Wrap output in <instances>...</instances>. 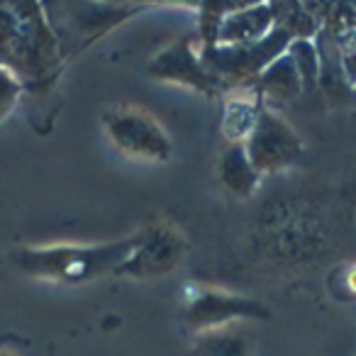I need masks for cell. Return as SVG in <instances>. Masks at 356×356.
<instances>
[{
    "instance_id": "cell-1",
    "label": "cell",
    "mask_w": 356,
    "mask_h": 356,
    "mask_svg": "<svg viewBox=\"0 0 356 356\" xmlns=\"http://www.w3.org/2000/svg\"><path fill=\"white\" fill-rule=\"evenodd\" d=\"M137 244V234L105 244H54V247H25L13 252V264L27 276L42 281L76 286L118 273Z\"/></svg>"
},
{
    "instance_id": "cell-2",
    "label": "cell",
    "mask_w": 356,
    "mask_h": 356,
    "mask_svg": "<svg viewBox=\"0 0 356 356\" xmlns=\"http://www.w3.org/2000/svg\"><path fill=\"white\" fill-rule=\"evenodd\" d=\"M59 40L37 3L0 6V66L20 79L44 81L61 61Z\"/></svg>"
},
{
    "instance_id": "cell-3",
    "label": "cell",
    "mask_w": 356,
    "mask_h": 356,
    "mask_svg": "<svg viewBox=\"0 0 356 356\" xmlns=\"http://www.w3.org/2000/svg\"><path fill=\"white\" fill-rule=\"evenodd\" d=\"M103 127L113 147L124 156L142 161H166L173 154V144L159 120L137 105L110 108L103 118Z\"/></svg>"
},
{
    "instance_id": "cell-4",
    "label": "cell",
    "mask_w": 356,
    "mask_h": 356,
    "mask_svg": "<svg viewBox=\"0 0 356 356\" xmlns=\"http://www.w3.org/2000/svg\"><path fill=\"white\" fill-rule=\"evenodd\" d=\"M291 42V35L276 25L271 35L264 37L257 44L203 47L200 49V61L215 79H220L229 88V86H242L247 81L257 79L268 64H273L278 56L286 54Z\"/></svg>"
},
{
    "instance_id": "cell-5",
    "label": "cell",
    "mask_w": 356,
    "mask_h": 356,
    "mask_svg": "<svg viewBox=\"0 0 356 356\" xmlns=\"http://www.w3.org/2000/svg\"><path fill=\"white\" fill-rule=\"evenodd\" d=\"M188 254L184 232L171 222H154L137 232V244L129 259L115 276L129 278H161L168 276Z\"/></svg>"
},
{
    "instance_id": "cell-6",
    "label": "cell",
    "mask_w": 356,
    "mask_h": 356,
    "mask_svg": "<svg viewBox=\"0 0 356 356\" xmlns=\"http://www.w3.org/2000/svg\"><path fill=\"white\" fill-rule=\"evenodd\" d=\"M186 291V310L184 320L193 332L208 334L215 330L232 327V322L244 320V317H268V307L259 300L234 293L220 291L210 286H188Z\"/></svg>"
},
{
    "instance_id": "cell-7",
    "label": "cell",
    "mask_w": 356,
    "mask_h": 356,
    "mask_svg": "<svg viewBox=\"0 0 356 356\" xmlns=\"http://www.w3.org/2000/svg\"><path fill=\"white\" fill-rule=\"evenodd\" d=\"M244 149H247L252 166L261 176V173H276L296 163L302 154V142L281 115L261 105L257 124L244 142Z\"/></svg>"
},
{
    "instance_id": "cell-8",
    "label": "cell",
    "mask_w": 356,
    "mask_h": 356,
    "mask_svg": "<svg viewBox=\"0 0 356 356\" xmlns=\"http://www.w3.org/2000/svg\"><path fill=\"white\" fill-rule=\"evenodd\" d=\"M147 74L156 81L186 86V88H193L205 95H218L227 90V86L220 79H215L203 66L200 54H195L191 37H181L173 44H168L161 54L154 56L147 64Z\"/></svg>"
},
{
    "instance_id": "cell-9",
    "label": "cell",
    "mask_w": 356,
    "mask_h": 356,
    "mask_svg": "<svg viewBox=\"0 0 356 356\" xmlns=\"http://www.w3.org/2000/svg\"><path fill=\"white\" fill-rule=\"evenodd\" d=\"M276 27V13L271 3H239L218 30V42L222 47L257 44Z\"/></svg>"
},
{
    "instance_id": "cell-10",
    "label": "cell",
    "mask_w": 356,
    "mask_h": 356,
    "mask_svg": "<svg viewBox=\"0 0 356 356\" xmlns=\"http://www.w3.org/2000/svg\"><path fill=\"white\" fill-rule=\"evenodd\" d=\"M254 86L259 90V98H264V95H271V98H281V100L296 98L302 90V79L298 74L296 59H293L291 51H286L273 64H268L254 79Z\"/></svg>"
},
{
    "instance_id": "cell-11",
    "label": "cell",
    "mask_w": 356,
    "mask_h": 356,
    "mask_svg": "<svg viewBox=\"0 0 356 356\" xmlns=\"http://www.w3.org/2000/svg\"><path fill=\"white\" fill-rule=\"evenodd\" d=\"M220 178H222V184L232 191L234 195H247L254 193V188L259 186V171L252 166L247 156V149L244 144H229L225 149L222 159H220Z\"/></svg>"
},
{
    "instance_id": "cell-12",
    "label": "cell",
    "mask_w": 356,
    "mask_h": 356,
    "mask_svg": "<svg viewBox=\"0 0 356 356\" xmlns=\"http://www.w3.org/2000/svg\"><path fill=\"white\" fill-rule=\"evenodd\" d=\"M261 98H249V95H232L225 103L222 118V134L229 144H244L257 124L259 110H261Z\"/></svg>"
},
{
    "instance_id": "cell-13",
    "label": "cell",
    "mask_w": 356,
    "mask_h": 356,
    "mask_svg": "<svg viewBox=\"0 0 356 356\" xmlns=\"http://www.w3.org/2000/svg\"><path fill=\"white\" fill-rule=\"evenodd\" d=\"M193 356H252V344L242 330L225 327V330L200 334Z\"/></svg>"
},
{
    "instance_id": "cell-14",
    "label": "cell",
    "mask_w": 356,
    "mask_h": 356,
    "mask_svg": "<svg viewBox=\"0 0 356 356\" xmlns=\"http://www.w3.org/2000/svg\"><path fill=\"white\" fill-rule=\"evenodd\" d=\"M20 90H22V81L10 69L0 66V120L6 118L13 110V105L17 103Z\"/></svg>"
},
{
    "instance_id": "cell-15",
    "label": "cell",
    "mask_w": 356,
    "mask_h": 356,
    "mask_svg": "<svg viewBox=\"0 0 356 356\" xmlns=\"http://www.w3.org/2000/svg\"><path fill=\"white\" fill-rule=\"evenodd\" d=\"M332 293L341 300H351L356 298V264H349V266H341V271L334 276V283H332Z\"/></svg>"
},
{
    "instance_id": "cell-16",
    "label": "cell",
    "mask_w": 356,
    "mask_h": 356,
    "mask_svg": "<svg viewBox=\"0 0 356 356\" xmlns=\"http://www.w3.org/2000/svg\"><path fill=\"white\" fill-rule=\"evenodd\" d=\"M0 356H15L13 351H8V349H0Z\"/></svg>"
},
{
    "instance_id": "cell-17",
    "label": "cell",
    "mask_w": 356,
    "mask_h": 356,
    "mask_svg": "<svg viewBox=\"0 0 356 356\" xmlns=\"http://www.w3.org/2000/svg\"><path fill=\"white\" fill-rule=\"evenodd\" d=\"M191 356H193V354H191Z\"/></svg>"
}]
</instances>
